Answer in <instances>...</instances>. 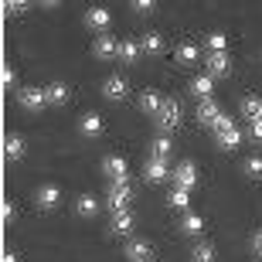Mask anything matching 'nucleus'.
Returning a JSON list of instances; mask_svg holds the SVG:
<instances>
[{
  "mask_svg": "<svg viewBox=\"0 0 262 262\" xmlns=\"http://www.w3.org/2000/svg\"><path fill=\"white\" fill-rule=\"evenodd\" d=\"M170 136H157L154 143H150V157H154V160H167V157H170Z\"/></svg>",
  "mask_w": 262,
  "mask_h": 262,
  "instance_id": "obj_21",
  "label": "nucleus"
},
{
  "mask_svg": "<svg viewBox=\"0 0 262 262\" xmlns=\"http://www.w3.org/2000/svg\"><path fill=\"white\" fill-rule=\"evenodd\" d=\"M214 140H218V146H222V150H235V146L242 143V133H238V126H228V129H218V133H214Z\"/></svg>",
  "mask_w": 262,
  "mask_h": 262,
  "instance_id": "obj_15",
  "label": "nucleus"
},
{
  "mask_svg": "<svg viewBox=\"0 0 262 262\" xmlns=\"http://www.w3.org/2000/svg\"><path fill=\"white\" fill-rule=\"evenodd\" d=\"M17 102L28 109V113H41V109L48 106V89H34V85H31V89H20V92H17Z\"/></svg>",
  "mask_w": 262,
  "mask_h": 262,
  "instance_id": "obj_3",
  "label": "nucleus"
},
{
  "mask_svg": "<svg viewBox=\"0 0 262 262\" xmlns=\"http://www.w3.org/2000/svg\"><path fill=\"white\" fill-rule=\"evenodd\" d=\"M78 129H82L85 136H99V133H102V116L85 113V116H82V123H78Z\"/></svg>",
  "mask_w": 262,
  "mask_h": 262,
  "instance_id": "obj_19",
  "label": "nucleus"
},
{
  "mask_svg": "<svg viewBox=\"0 0 262 262\" xmlns=\"http://www.w3.org/2000/svg\"><path fill=\"white\" fill-rule=\"evenodd\" d=\"M181 232H184V235H201L204 232V218H201V214H184Z\"/></svg>",
  "mask_w": 262,
  "mask_h": 262,
  "instance_id": "obj_25",
  "label": "nucleus"
},
{
  "mask_svg": "<svg viewBox=\"0 0 262 262\" xmlns=\"http://www.w3.org/2000/svg\"><path fill=\"white\" fill-rule=\"evenodd\" d=\"M126 92H129V85H126V78H119V75H109L106 82H102V96H106L109 102H123Z\"/></svg>",
  "mask_w": 262,
  "mask_h": 262,
  "instance_id": "obj_4",
  "label": "nucleus"
},
{
  "mask_svg": "<svg viewBox=\"0 0 262 262\" xmlns=\"http://www.w3.org/2000/svg\"><path fill=\"white\" fill-rule=\"evenodd\" d=\"M4 262H17V252H4Z\"/></svg>",
  "mask_w": 262,
  "mask_h": 262,
  "instance_id": "obj_38",
  "label": "nucleus"
},
{
  "mask_svg": "<svg viewBox=\"0 0 262 262\" xmlns=\"http://www.w3.org/2000/svg\"><path fill=\"white\" fill-rule=\"evenodd\" d=\"M208 48L211 51H228V38H225L222 31H214V34H208Z\"/></svg>",
  "mask_w": 262,
  "mask_h": 262,
  "instance_id": "obj_30",
  "label": "nucleus"
},
{
  "mask_svg": "<svg viewBox=\"0 0 262 262\" xmlns=\"http://www.w3.org/2000/svg\"><path fill=\"white\" fill-rule=\"evenodd\" d=\"M7 17H17V14H24V10H28V4H7Z\"/></svg>",
  "mask_w": 262,
  "mask_h": 262,
  "instance_id": "obj_33",
  "label": "nucleus"
},
{
  "mask_svg": "<svg viewBox=\"0 0 262 262\" xmlns=\"http://www.w3.org/2000/svg\"><path fill=\"white\" fill-rule=\"evenodd\" d=\"M198 92V99H211V89H214V78L211 75H198L194 78V85H191Z\"/></svg>",
  "mask_w": 262,
  "mask_h": 262,
  "instance_id": "obj_26",
  "label": "nucleus"
},
{
  "mask_svg": "<svg viewBox=\"0 0 262 262\" xmlns=\"http://www.w3.org/2000/svg\"><path fill=\"white\" fill-rule=\"evenodd\" d=\"M154 119H157V126H160V133H174L181 126V102L177 99H164V106H160V113Z\"/></svg>",
  "mask_w": 262,
  "mask_h": 262,
  "instance_id": "obj_1",
  "label": "nucleus"
},
{
  "mask_svg": "<svg viewBox=\"0 0 262 262\" xmlns=\"http://www.w3.org/2000/svg\"><path fill=\"white\" fill-rule=\"evenodd\" d=\"M143 177L150 181V184H160V181H167V177H170V167H167V160H154V157H146Z\"/></svg>",
  "mask_w": 262,
  "mask_h": 262,
  "instance_id": "obj_7",
  "label": "nucleus"
},
{
  "mask_svg": "<svg viewBox=\"0 0 262 262\" xmlns=\"http://www.w3.org/2000/svg\"><path fill=\"white\" fill-rule=\"evenodd\" d=\"M218 119H222V109H218V102H211V99H201V102H198V123L214 129V123H218Z\"/></svg>",
  "mask_w": 262,
  "mask_h": 262,
  "instance_id": "obj_9",
  "label": "nucleus"
},
{
  "mask_svg": "<svg viewBox=\"0 0 262 262\" xmlns=\"http://www.w3.org/2000/svg\"><path fill=\"white\" fill-rule=\"evenodd\" d=\"M10 218H14V204L7 201V204H4V222H10Z\"/></svg>",
  "mask_w": 262,
  "mask_h": 262,
  "instance_id": "obj_37",
  "label": "nucleus"
},
{
  "mask_svg": "<svg viewBox=\"0 0 262 262\" xmlns=\"http://www.w3.org/2000/svg\"><path fill=\"white\" fill-rule=\"evenodd\" d=\"M34 201H38V208L51 211V208H58V201H61V191H58L55 184H45V187H38V194H34Z\"/></svg>",
  "mask_w": 262,
  "mask_h": 262,
  "instance_id": "obj_11",
  "label": "nucleus"
},
{
  "mask_svg": "<svg viewBox=\"0 0 262 262\" xmlns=\"http://www.w3.org/2000/svg\"><path fill=\"white\" fill-rule=\"evenodd\" d=\"M133 225H136L133 211H116V214H113V225H109V232H113V235H129V232H133Z\"/></svg>",
  "mask_w": 262,
  "mask_h": 262,
  "instance_id": "obj_12",
  "label": "nucleus"
},
{
  "mask_svg": "<svg viewBox=\"0 0 262 262\" xmlns=\"http://www.w3.org/2000/svg\"><path fill=\"white\" fill-rule=\"evenodd\" d=\"M109 20H113V14H109L106 7H92V10L85 14V24H89V28H96V31H106Z\"/></svg>",
  "mask_w": 262,
  "mask_h": 262,
  "instance_id": "obj_14",
  "label": "nucleus"
},
{
  "mask_svg": "<svg viewBox=\"0 0 262 262\" xmlns=\"http://www.w3.org/2000/svg\"><path fill=\"white\" fill-rule=\"evenodd\" d=\"M245 174L259 181L262 177V157H249V160H245Z\"/></svg>",
  "mask_w": 262,
  "mask_h": 262,
  "instance_id": "obj_31",
  "label": "nucleus"
},
{
  "mask_svg": "<svg viewBox=\"0 0 262 262\" xmlns=\"http://www.w3.org/2000/svg\"><path fill=\"white\" fill-rule=\"evenodd\" d=\"M140 48H143L146 55H160V51H164V38H160V34H146V38L140 41Z\"/></svg>",
  "mask_w": 262,
  "mask_h": 262,
  "instance_id": "obj_29",
  "label": "nucleus"
},
{
  "mask_svg": "<svg viewBox=\"0 0 262 262\" xmlns=\"http://www.w3.org/2000/svg\"><path fill=\"white\" fill-rule=\"evenodd\" d=\"M252 249L262 255V232H255V238H252Z\"/></svg>",
  "mask_w": 262,
  "mask_h": 262,
  "instance_id": "obj_36",
  "label": "nucleus"
},
{
  "mask_svg": "<svg viewBox=\"0 0 262 262\" xmlns=\"http://www.w3.org/2000/svg\"><path fill=\"white\" fill-rule=\"evenodd\" d=\"M249 136H252V140H262V123H249Z\"/></svg>",
  "mask_w": 262,
  "mask_h": 262,
  "instance_id": "obj_34",
  "label": "nucleus"
},
{
  "mask_svg": "<svg viewBox=\"0 0 262 262\" xmlns=\"http://www.w3.org/2000/svg\"><path fill=\"white\" fill-rule=\"evenodd\" d=\"M140 55H143V48H140L136 41H119V55H116V58H123L126 65H133Z\"/></svg>",
  "mask_w": 262,
  "mask_h": 262,
  "instance_id": "obj_20",
  "label": "nucleus"
},
{
  "mask_svg": "<svg viewBox=\"0 0 262 262\" xmlns=\"http://www.w3.org/2000/svg\"><path fill=\"white\" fill-rule=\"evenodd\" d=\"M4 85H7V89H10V85H14V68H10V65H7V68H4Z\"/></svg>",
  "mask_w": 262,
  "mask_h": 262,
  "instance_id": "obj_35",
  "label": "nucleus"
},
{
  "mask_svg": "<svg viewBox=\"0 0 262 262\" xmlns=\"http://www.w3.org/2000/svg\"><path fill=\"white\" fill-rule=\"evenodd\" d=\"M160 106H164V99L157 96L154 89H146L143 96H140V109H143V113H150V116H157V113H160Z\"/></svg>",
  "mask_w": 262,
  "mask_h": 262,
  "instance_id": "obj_17",
  "label": "nucleus"
},
{
  "mask_svg": "<svg viewBox=\"0 0 262 262\" xmlns=\"http://www.w3.org/2000/svg\"><path fill=\"white\" fill-rule=\"evenodd\" d=\"M68 96H72V89L61 85V82H55V85H48V102L51 106H65Z\"/></svg>",
  "mask_w": 262,
  "mask_h": 262,
  "instance_id": "obj_23",
  "label": "nucleus"
},
{
  "mask_svg": "<svg viewBox=\"0 0 262 262\" xmlns=\"http://www.w3.org/2000/svg\"><path fill=\"white\" fill-rule=\"evenodd\" d=\"M102 170H106L113 181H126V160H123V157H116V154L102 160Z\"/></svg>",
  "mask_w": 262,
  "mask_h": 262,
  "instance_id": "obj_13",
  "label": "nucleus"
},
{
  "mask_svg": "<svg viewBox=\"0 0 262 262\" xmlns=\"http://www.w3.org/2000/svg\"><path fill=\"white\" fill-rule=\"evenodd\" d=\"M174 184L181 187V191H191V187L198 184V170L191 160H184V164H177L174 167Z\"/></svg>",
  "mask_w": 262,
  "mask_h": 262,
  "instance_id": "obj_6",
  "label": "nucleus"
},
{
  "mask_svg": "<svg viewBox=\"0 0 262 262\" xmlns=\"http://www.w3.org/2000/svg\"><path fill=\"white\" fill-rule=\"evenodd\" d=\"M129 201H133V187H129V181H113V187H109V208H113V214L116 211H129Z\"/></svg>",
  "mask_w": 262,
  "mask_h": 262,
  "instance_id": "obj_2",
  "label": "nucleus"
},
{
  "mask_svg": "<svg viewBox=\"0 0 262 262\" xmlns=\"http://www.w3.org/2000/svg\"><path fill=\"white\" fill-rule=\"evenodd\" d=\"M242 113L249 123H262V99H255V96L242 99Z\"/></svg>",
  "mask_w": 262,
  "mask_h": 262,
  "instance_id": "obj_16",
  "label": "nucleus"
},
{
  "mask_svg": "<svg viewBox=\"0 0 262 262\" xmlns=\"http://www.w3.org/2000/svg\"><path fill=\"white\" fill-rule=\"evenodd\" d=\"M92 55L102 58V61L116 58V55H119V41L113 38V34H102V38H96V45H92Z\"/></svg>",
  "mask_w": 262,
  "mask_h": 262,
  "instance_id": "obj_8",
  "label": "nucleus"
},
{
  "mask_svg": "<svg viewBox=\"0 0 262 262\" xmlns=\"http://www.w3.org/2000/svg\"><path fill=\"white\" fill-rule=\"evenodd\" d=\"M75 211L82 214V218H96V211H99V201H96L92 194H82V198L75 201Z\"/></svg>",
  "mask_w": 262,
  "mask_h": 262,
  "instance_id": "obj_22",
  "label": "nucleus"
},
{
  "mask_svg": "<svg viewBox=\"0 0 262 262\" xmlns=\"http://www.w3.org/2000/svg\"><path fill=\"white\" fill-rule=\"evenodd\" d=\"M4 154H7V160H20V157H24V140H20L17 133H10L7 140H4Z\"/></svg>",
  "mask_w": 262,
  "mask_h": 262,
  "instance_id": "obj_18",
  "label": "nucleus"
},
{
  "mask_svg": "<svg viewBox=\"0 0 262 262\" xmlns=\"http://www.w3.org/2000/svg\"><path fill=\"white\" fill-rule=\"evenodd\" d=\"M191 262H218V252H214V245H208V242L194 245V252H191Z\"/></svg>",
  "mask_w": 262,
  "mask_h": 262,
  "instance_id": "obj_24",
  "label": "nucleus"
},
{
  "mask_svg": "<svg viewBox=\"0 0 262 262\" xmlns=\"http://www.w3.org/2000/svg\"><path fill=\"white\" fill-rule=\"evenodd\" d=\"M198 55H201V51H198V45H191V41L177 48V61H181V65H194V61H198Z\"/></svg>",
  "mask_w": 262,
  "mask_h": 262,
  "instance_id": "obj_27",
  "label": "nucleus"
},
{
  "mask_svg": "<svg viewBox=\"0 0 262 262\" xmlns=\"http://www.w3.org/2000/svg\"><path fill=\"white\" fill-rule=\"evenodd\" d=\"M228 72H232L228 51H211V55H208V75H211V78H225Z\"/></svg>",
  "mask_w": 262,
  "mask_h": 262,
  "instance_id": "obj_5",
  "label": "nucleus"
},
{
  "mask_svg": "<svg viewBox=\"0 0 262 262\" xmlns=\"http://www.w3.org/2000/svg\"><path fill=\"white\" fill-rule=\"evenodd\" d=\"M167 204H170L174 211H187V204H191V198H187V191L174 187V191H170V198H167Z\"/></svg>",
  "mask_w": 262,
  "mask_h": 262,
  "instance_id": "obj_28",
  "label": "nucleus"
},
{
  "mask_svg": "<svg viewBox=\"0 0 262 262\" xmlns=\"http://www.w3.org/2000/svg\"><path fill=\"white\" fill-rule=\"evenodd\" d=\"M133 10H136V14H150L154 4H150V0H133Z\"/></svg>",
  "mask_w": 262,
  "mask_h": 262,
  "instance_id": "obj_32",
  "label": "nucleus"
},
{
  "mask_svg": "<svg viewBox=\"0 0 262 262\" xmlns=\"http://www.w3.org/2000/svg\"><path fill=\"white\" fill-rule=\"evenodd\" d=\"M126 259L129 262H154V245L143 242V238H136V242L126 245Z\"/></svg>",
  "mask_w": 262,
  "mask_h": 262,
  "instance_id": "obj_10",
  "label": "nucleus"
}]
</instances>
